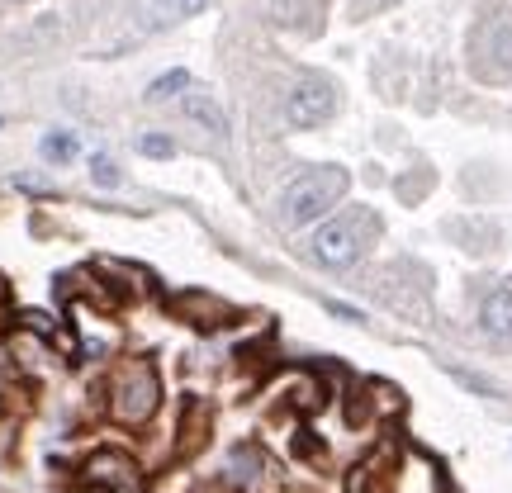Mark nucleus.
<instances>
[{"mask_svg": "<svg viewBox=\"0 0 512 493\" xmlns=\"http://www.w3.org/2000/svg\"><path fill=\"white\" fill-rule=\"evenodd\" d=\"M185 86H190V72H185V67H176V72L157 76V81L147 86V100H171V95L185 91Z\"/></svg>", "mask_w": 512, "mask_h": 493, "instance_id": "obj_9", "label": "nucleus"}, {"mask_svg": "<svg viewBox=\"0 0 512 493\" xmlns=\"http://www.w3.org/2000/svg\"><path fill=\"white\" fill-rule=\"evenodd\" d=\"M152 403H157V380H152V370L133 366L128 370V384L119 389V418L143 422L147 413H152Z\"/></svg>", "mask_w": 512, "mask_h": 493, "instance_id": "obj_4", "label": "nucleus"}, {"mask_svg": "<svg viewBox=\"0 0 512 493\" xmlns=\"http://www.w3.org/2000/svg\"><path fill=\"white\" fill-rule=\"evenodd\" d=\"M138 152H143V157H171L176 143H171L166 133H143V138H138Z\"/></svg>", "mask_w": 512, "mask_h": 493, "instance_id": "obj_10", "label": "nucleus"}, {"mask_svg": "<svg viewBox=\"0 0 512 493\" xmlns=\"http://www.w3.org/2000/svg\"><path fill=\"white\" fill-rule=\"evenodd\" d=\"M489 57H498L489 81H508L512 76V19H498L494 29H489Z\"/></svg>", "mask_w": 512, "mask_h": 493, "instance_id": "obj_7", "label": "nucleus"}, {"mask_svg": "<svg viewBox=\"0 0 512 493\" xmlns=\"http://www.w3.org/2000/svg\"><path fill=\"white\" fill-rule=\"evenodd\" d=\"M162 5H166V10H176V15H200L209 0H162Z\"/></svg>", "mask_w": 512, "mask_h": 493, "instance_id": "obj_12", "label": "nucleus"}, {"mask_svg": "<svg viewBox=\"0 0 512 493\" xmlns=\"http://www.w3.org/2000/svg\"><path fill=\"white\" fill-rule=\"evenodd\" d=\"M91 176H95V185H105V190H114V185L124 181V176H119V166H114L110 157H95V162H91Z\"/></svg>", "mask_w": 512, "mask_h": 493, "instance_id": "obj_11", "label": "nucleus"}, {"mask_svg": "<svg viewBox=\"0 0 512 493\" xmlns=\"http://www.w3.org/2000/svg\"><path fill=\"white\" fill-rule=\"evenodd\" d=\"M76 152H81L76 133H62V128H57V133H48V138H43V157H48V162H72Z\"/></svg>", "mask_w": 512, "mask_h": 493, "instance_id": "obj_8", "label": "nucleus"}, {"mask_svg": "<svg viewBox=\"0 0 512 493\" xmlns=\"http://www.w3.org/2000/svg\"><path fill=\"white\" fill-rule=\"evenodd\" d=\"M347 185H351V176L342 166H313V171H304V176L280 195V219L290 223V228H309V223L328 219L332 204L347 195Z\"/></svg>", "mask_w": 512, "mask_h": 493, "instance_id": "obj_1", "label": "nucleus"}, {"mask_svg": "<svg viewBox=\"0 0 512 493\" xmlns=\"http://www.w3.org/2000/svg\"><path fill=\"white\" fill-rule=\"evenodd\" d=\"M375 233H380V219L370 214V209H351V214H337V219H328L318 233H313V261L318 266H328V271H347V266H356L361 256H366V247L375 242Z\"/></svg>", "mask_w": 512, "mask_h": 493, "instance_id": "obj_2", "label": "nucleus"}, {"mask_svg": "<svg viewBox=\"0 0 512 493\" xmlns=\"http://www.w3.org/2000/svg\"><path fill=\"white\" fill-rule=\"evenodd\" d=\"M479 328L489 337H512V280H498L479 304Z\"/></svg>", "mask_w": 512, "mask_h": 493, "instance_id": "obj_5", "label": "nucleus"}, {"mask_svg": "<svg viewBox=\"0 0 512 493\" xmlns=\"http://www.w3.org/2000/svg\"><path fill=\"white\" fill-rule=\"evenodd\" d=\"M337 114V86L328 76H299L285 95V119L294 128H318Z\"/></svg>", "mask_w": 512, "mask_h": 493, "instance_id": "obj_3", "label": "nucleus"}, {"mask_svg": "<svg viewBox=\"0 0 512 493\" xmlns=\"http://www.w3.org/2000/svg\"><path fill=\"white\" fill-rule=\"evenodd\" d=\"M181 114L190 119V124H200L209 128V133H228V119H223V110L214 105V95H200V91H190L181 100Z\"/></svg>", "mask_w": 512, "mask_h": 493, "instance_id": "obj_6", "label": "nucleus"}]
</instances>
